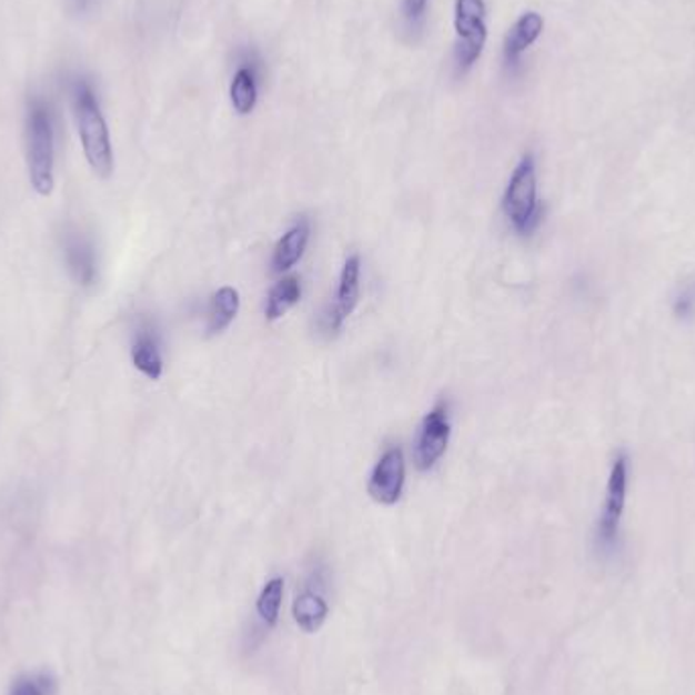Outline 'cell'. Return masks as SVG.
Wrapping results in <instances>:
<instances>
[{"label": "cell", "mask_w": 695, "mask_h": 695, "mask_svg": "<svg viewBox=\"0 0 695 695\" xmlns=\"http://www.w3.org/2000/svg\"><path fill=\"white\" fill-rule=\"evenodd\" d=\"M72 104L85 161L100 180H109L114 173V151L109 124L92 85L85 80L73 82Z\"/></svg>", "instance_id": "1"}, {"label": "cell", "mask_w": 695, "mask_h": 695, "mask_svg": "<svg viewBox=\"0 0 695 695\" xmlns=\"http://www.w3.org/2000/svg\"><path fill=\"white\" fill-rule=\"evenodd\" d=\"M27 171L37 195L49 198L56 190V124L53 112L41 98L31 100L24 122Z\"/></svg>", "instance_id": "2"}, {"label": "cell", "mask_w": 695, "mask_h": 695, "mask_svg": "<svg viewBox=\"0 0 695 695\" xmlns=\"http://www.w3.org/2000/svg\"><path fill=\"white\" fill-rule=\"evenodd\" d=\"M504 216L521 236H528L540 229L545 208L537 193V168L533 155H525L516 165L503 195Z\"/></svg>", "instance_id": "3"}, {"label": "cell", "mask_w": 695, "mask_h": 695, "mask_svg": "<svg viewBox=\"0 0 695 695\" xmlns=\"http://www.w3.org/2000/svg\"><path fill=\"white\" fill-rule=\"evenodd\" d=\"M454 27L457 73H466L480 60L488 39L484 0H456Z\"/></svg>", "instance_id": "4"}, {"label": "cell", "mask_w": 695, "mask_h": 695, "mask_svg": "<svg viewBox=\"0 0 695 695\" xmlns=\"http://www.w3.org/2000/svg\"><path fill=\"white\" fill-rule=\"evenodd\" d=\"M626 486H628V457L621 452L612 462L604 506H602L598 531H596V540L602 550H611L618 541L624 506H626Z\"/></svg>", "instance_id": "5"}, {"label": "cell", "mask_w": 695, "mask_h": 695, "mask_svg": "<svg viewBox=\"0 0 695 695\" xmlns=\"http://www.w3.org/2000/svg\"><path fill=\"white\" fill-rule=\"evenodd\" d=\"M61 252L73 283L82 289L94 288L100 273V261L92 236L85 234L84 230L70 226L61 234Z\"/></svg>", "instance_id": "6"}, {"label": "cell", "mask_w": 695, "mask_h": 695, "mask_svg": "<svg viewBox=\"0 0 695 695\" xmlns=\"http://www.w3.org/2000/svg\"><path fill=\"white\" fill-rule=\"evenodd\" d=\"M450 433H452V425L447 417V405L437 403L421 421L420 435L415 442L417 470L427 472L442 460L450 444Z\"/></svg>", "instance_id": "7"}, {"label": "cell", "mask_w": 695, "mask_h": 695, "mask_svg": "<svg viewBox=\"0 0 695 695\" xmlns=\"http://www.w3.org/2000/svg\"><path fill=\"white\" fill-rule=\"evenodd\" d=\"M405 454L401 447H391L384 452L383 457L376 462L369 480V494L374 503L393 506L399 503L403 488H405Z\"/></svg>", "instance_id": "8"}, {"label": "cell", "mask_w": 695, "mask_h": 695, "mask_svg": "<svg viewBox=\"0 0 695 695\" xmlns=\"http://www.w3.org/2000/svg\"><path fill=\"white\" fill-rule=\"evenodd\" d=\"M360 271H362V263H360L359 254L348 256L340 273L336 303L330 312L325 313V332H338L356 310L360 300Z\"/></svg>", "instance_id": "9"}, {"label": "cell", "mask_w": 695, "mask_h": 695, "mask_svg": "<svg viewBox=\"0 0 695 695\" xmlns=\"http://www.w3.org/2000/svg\"><path fill=\"white\" fill-rule=\"evenodd\" d=\"M261 73H263V61L259 60V56L254 51L244 53L239 70L230 82V102L234 112L240 117L251 114L259 102Z\"/></svg>", "instance_id": "10"}, {"label": "cell", "mask_w": 695, "mask_h": 695, "mask_svg": "<svg viewBox=\"0 0 695 695\" xmlns=\"http://www.w3.org/2000/svg\"><path fill=\"white\" fill-rule=\"evenodd\" d=\"M131 359L134 369L151 381H159L163 376V352H161V336L155 324L141 322L132 334Z\"/></svg>", "instance_id": "11"}, {"label": "cell", "mask_w": 695, "mask_h": 695, "mask_svg": "<svg viewBox=\"0 0 695 695\" xmlns=\"http://www.w3.org/2000/svg\"><path fill=\"white\" fill-rule=\"evenodd\" d=\"M545 29V21L540 12L528 11L516 19V23L511 27L508 36L504 39L503 58L506 68H516L523 53L527 51Z\"/></svg>", "instance_id": "12"}, {"label": "cell", "mask_w": 695, "mask_h": 695, "mask_svg": "<svg viewBox=\"0 0 695 695\" xmlns=\"http://www.w3.org/2000/svg\"><path fill=\"white\" fill-rule=\"evenodd\" d=\"M310 234H312L310 222L300 220L279 239L273 251V259H271V271L275 275H285L300 263L310 244Z\"/></svg>", "instance_id": "13"}, {"label": "cell", "mask_w": 695, "mask_h": 695, "mask_svg": "<svg viewBox=\"0 0 695 695\" xmlns=\"http://www.w3.org/2000/svg\"><path fill=\"white\" fill-rule=\"evenodd\" d=\"M239 310V291L230 285L218 289L216 293L210 298V305H208V334L212 336L222 334L234 322Z\"/></svg>", "instance_id": "14"}, {"label": "cell", "mask_w": 695, "mask_h": 695, "mask_svg": "<svg viewBox=\"0 0 695 695\" xmlns=\"http://www.w3.org/2000/svg\"><path fill=\"white\" fill-rule=\"evenodd\" d=\"M301 300V281L298 275L283 276L281 281H276L275 285L269 291L266 305H264V315L269 322L281 320L283 315H288L289 310H293Z\"/></svg>", "instance_id": "15"}, {"label": "cell", "mask_w": 695, "mask_h": 695, "mask_svg": "<svg viewBox=\"0 0 695 695\" xmlns=\"http://www.w3.org/2000/svg\"><path fill=\"white\" fill-rule=\"evenodd\" d=\"M293 616H295V623L300 624L301 631L315 633L328 616V604L320 594L303 592L293 604Z\"/></svg>", "instance_id": "16"}, {"label": "cell", "mask_w": 695, "mask_h": 695, "mask_svg": "<svg viewBox=\"0 0 695 695\" xmlns=\"http://www.w3.org/2000/svg\"><path fill=\"white\" fill-rule=\"evenodd\" d=\"M283 587H285L283 577H273L271 582H266V586L263 587L261 596L256 600V612H259L261 621H263L266 626H275L276 618H279V611H281Z\"/></svg>", "instance_id": "17"}, {"label": "cell", "mask_w": 695, "mask_h": 695, "mask_svg": "<svg viewBox=\"0 0 695 695\" xmlns=\"http://www.w3.org/2000/svg\"><path fill=\"white\" fill-rule=\"evenodd\" d=\"M673 313L677 320L695 318V279L684 281L673 295Z\"/></svg>", "instance_id": "18"}, {"label": "cell", "mask_w": 695, "mask_h": 695, "mask_svg": "<svg viewBox=\"0 0 695 695\" xmlns=\"http://www.w3.org/2000/svg\"><path fill=\"white\" fill-rule=\"evenodd\" d=\"M427 7H430V0H403L401 2V14H403V21L407 24L409 31L423 29L425 17H427Z\"/></svg>", "instance_id": "19"}, {"label": "cell", "mask_w": 695, "mask_h": 695, "mask_svg": "<svg viewBox=\"0 0 695 695\" xmlns=\"http://www.w3.org/2000/svg\"><path fill=\"white\" fill-rule=\"evenodd\" d=\"M11 695H48V684L46 679H21L19 684L14 685Z\"/></svg>", "instance_id": "20"}, {"label": "cell", "mask_w": 695, "mask_h": 695, "mask_svg": "<svg viewBox=\"0 0 695 695\" xmlns=\"http://www.w3.org/2000/svg\"><path fill=\"white\" fill-rule=\"evenodd\" d=\"M70 2H72L73 9H75V11L84 12L88 11L90 7H92V2H94V0H70Z\"/></svg>", "instance_id": "21"}]
</instances>
